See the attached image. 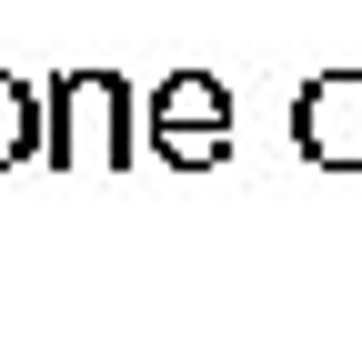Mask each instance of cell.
Returning <instances> with one entry per match:
<instances>
[{
  "mask_svg": "<svg viewBox=\"0 0 362 362\" xmlns=\"http://www.w3.org/2000/svg\"><path fill=\"white\" fill-rule=\"evenodd\" d=\"M292 151L322 171H362V71H312L292 90Z\"/></svg>",
  "mask_w": 362,
  "mask_h": 362,
  "instance_id": "3957f363",
  "label": "cell"
},
{
  "mask_svg": "<svg viewBox=\"0 0 362 362\" xmlns=\"http://www.w3.org/2000/svg\"><path fill=\"white\" fill-rule=\"evenodd\" d=\"M141 151L161 171H211L232 161V90L211 71H171L151 101H141Z\"/></svg>",
  "mask_w": 362,
  "mask_h": 362,
  "instance_id": "7a4b0ae2",
  "label": "cell"
},
{
  "mask_svg": "<svg viewBox=\"0 0 362 362\" xmlns=\"http://www.w3.org/2000/svg\"><path fill=\"white\" fill-rule=\"evenodd\" d=\"M21 161H40V90L21 71H0V171H21Z\"/></svg>",
  "mask_w": 362,
  "mask_h": 362,
  "instance_id": "277c9868",
  "label": "cell"
},
{
  "mask_svg": "<svg viewBox=\"0 0 362 362\" xmlns=\"http://www.w3.org/2000/svg\"><path fill=\"white\" fill-rule=\"evenodd\" d=\"M131 151H141V90L121 71H51L40 161L51 171H131Z\"/></svg>",
  "mask_w": 362,
  "mask_h": 362,
  "instance_id": "6da1fadb",
  "label": "cell"
}]
</instances>
